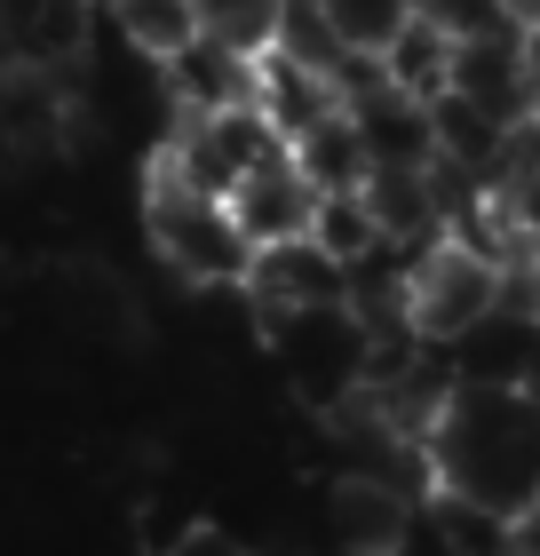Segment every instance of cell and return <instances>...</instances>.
Instances as JSON below:
<instances>
[{
  "mask_svg": "<svg viewBox=\"0 0 540 556\" xmlns=\"http://www.w3.org/2000/svg\"><path fill=\"white\" fill-rule=\"evenodd\" d=\"M429 477L493 517L540 509V397L525 382H453L429 421Z\"/></svg>",
  "mask_w": 540,
  "mask_h": 556,
  "instance_id": "cell-1",
  "label": "cell"
},
{
  "mask_svg": "<svg viewBox=\"0 0 540 556\" xmlns=\"http://www.w3.org/2000/svg\"><path fill=\"white\" fill-rule=\"evenodd\" d=\"M143 239H151V255L199 294H239L247 270H254V239L239 231L230 199L191 191L160 167H151V191H143Z\"/></svg>",
  "mask_w": 540,
  "mask_h": 556,
  "instance_id": "cell-2",
  "label": "cell"
},
{
  "mask_svg": "<svg viewBox=\"0 0 540 556\" xmlns=\"http://www.w3.org/2000/svg\"><path fill=\"white\" fill-rule=\"evenodd\" d=\"M263 342H271L278 374H287L294 406H311L318 421H326V414H342L350 397L366 390L374 334H366V318H357L350 302H334V311H294V318L263 326Z\"/></svg>",
  "mask_w": 540,
  "mask_h": 556,
  "instance_id": "cell-3",
  "label": "cell"
},
{
  "mask_svg": "<svg viewBox=\"0 0 540 556\" xmlns=\"http://www.w3.org/2000/svg\"><path fill=\"white\" fill-rule=\"evenodd\" d=\"M501 255H485L477 239H437L414 255V278H405V318H414V334L437 342V350H453V342H469L485 318L501 311Z\"/></svg>",
  "mask_w": 540,
  "mask_h": 556,
  "instance_id": "cell-4",
  "label": "cell"
},
{
  "mask_svg": "<svg viewBox=\"0 0 540 556\" xmlns=\"http://www.w3.org/2000/svg\"><path fill=\"white\" fill-rule=\"evenodd\" d=\"M271 151H287V136H278L254 104H239V112H175V136L151 151V167L175 175V184H191V191L230 199Z\"/></svg>",
  "mask_w": 540,
  "mask_h": 556,
  "instance_id": "cell-5",
  "label": "cell"
},
{
  "mask_svg": "<svg viewBox=\"0 0 540 556\" xmlns=\"http://www.w3.org/2000/svg\"><path fill=\"white\" fill-rule=\"evenodd\" d=\"M239 294L254 326H278L294 311H334V302H350V263H334L318 239H278V247H254V270Z\"/></svg>",
  "mask_w": 540,
  "mask_h": 556,
  "instance_id": "cell-6",
  "label": "cell"
},
{
  "mask_svg": "<svg viewBox=\"0 0 540 556\" xmlns=\"http://www.w3.org/2000/svg\"><path fill=\"white\" fill-rule=\"evenodd\" d=\"M461 104H477L485 119L501 128H525L540 112V88H532V64H525V33H493V40H461L453 48V88Z\"/></svg>",
  "mask_w": 540,
  "mask_h": 556,
  "instance_id": "cell-7",
  "label": "cell"
},
{
  "mask_svg": "<svg viewBox=\"0 0 540 556\" xmlns=\"http://www.w3.org/2000/svg\"><path fill=\"white\" fill-rule=\"evenodd\" d=\"M318 199H326V191L294 167V151H271V160L254 167L239 191H230V215H239V231H247L254 247H278V239H311Z\"/></svg>",
  "mask_w": 540,
  "mask_h": 556,
  "instance_id": "cell-8",
  "label": "cell"
},
{
  "mask_svg": "<svg viewBox=\"0 0 540 556\" xmlns=\"http://www.w3.org/2000/svg\"><path fill=\"white\" fill-rule=\"evenodd\" d=\"M374 207V231L405 247V255H422L453 231V207H445V184H437V167H374L366 191H357Z\"/></svg>",
  "mask_w": 540,
  "mask_h": 556,
  "instance_id": "cell-9",
  "label": "cell"
},
{
  "mask_svg": "<svg viewBox=\"0 0 540 556\" xmlns=\"http://www.w3.org/2000/svg\"><path fill=\"white\" fill-rule=\"evenodd\" d=\"M254 88H263V56H239V48H223L208 33L184 56H167L175 112H239V104H254Z\"/></svg>",
  "mask_w": 540,
  "mask_h": 556,
  "instance_id": "cell-10",
  "label": "cell"
},
{
  "mask_svg": "<svg viewBox=\"0 0 540 556\" xmlns=\"http://www.w3.org/2000/svg\"><path fill=\"white\" fill-rule=\"evenodd\" d=\"M422 493L390 485V477H366V469H342L334 477V541H342L350 556H390L405 517H414Z\"/></svg>",
  "mask_w": 540,
  "mask_h": 556,
  "instance_id": "cell-11",
  "label": "cell"
},
{
  "mask_svg": "<svg viewBox=\"0 0 540 556\" xmlns=\"http://www.w3.org/2000/svg\"><path fill=\"white\" fill-rule=\"evenodd\" d=\"M357 128H366L374 167H437V104L429 96H405V88H366L357 96Z\"/></svg>",
  "mask_w": 540,
  "mask_h": 556,
  "instance_id": "cell-12",
  "label": "cell"
},
{
  "mask_svg": "<svg viewBox=\"0 0 540 556\" xmlns=\"http://www.w3.org/2000/svg\"><path fill=\"white\" fill-rule=\"evenodd\" d=\"M334 104H342L334 72H318V64L287 56V48H271V56H263V88H254V112H263L287 143H294L302 128H311V119H326Z\"/></svg>",
  "mask_w": 540,
  "mask_h": 556,
  "instance_id": "cell-13",
  "label": "cell"
},
{
  "mask_svg": "<svg viewBox=\"0 0 540 556\" xmlns=\"http://www.w3.org/2000/svg\"><path fill=\"white\" fill-rule=\"evenodd\" d=\"M294 167L311 175L318 191H366V175H374V151H366V128H357V112L350 104H334L326 119H311L294 143Z\"/></svg>",
  "mask_w": 540,
  "mask_h": 556,
  "instance_id": "cell-14",
  "label": "cell"
},
{
  "mask_svg": "<svg viewBox=\"0 0 540 556\" xmlns=\"http://www.w3.org/2000/svg\"><path fill=\"white\" fill-rule=\"evenodd\" d=\"M104 33L136 56L167 64L199 40V0H104Z\"/></svg>",
  "mask_w": 540,
  "mask_h": 556,
  "instance_id": "cell-15",
  "label": "cell"
},
{
  "mask_svg": "<svg viewBox=\"0 0 540 556\" xmlns=\"http://www.w3.org/2000/svg\"><path fill=\"white\" fill-rule=\"evenodd\" d=\"M453 48H461V40L445 33V24L414 9V24H405V33H398L390 48H381V72H390V88L429 96V104H437V96L453 88Z\"/></svg>",
  "mask_w": 540,
  "mask_h": 556,
  "instance_id": "cell-16",
  "label": "cell"
},
{
  "mask_svg": "<svg viewBox=\"0 0 540 556\" xmlns=\"http://www.w3.org/2000/svg\"><path fill=\"white\" fill-rule=\"evenodd\" d=\"M199 33L239 56H271L287 33V0H199Z\"/></svg>",
  "mask_w": 540,
  "mask_h": 556,
  "instance_id": "cell-17",
  "label": "cell"
},
{
  "mask_svg": "<svg viewBox=\"0 0 540 556\" xmlns=\"http://www.w3.org/2000/svg\"><path fill=\"white\" fill-rule=\"evenodd\" d=\"M326 24H334V40L350 48V56H381L405 24H414V0H318Z\"/></svg>",
  "mask_w": 540,
  "mask_h": 556,
  "instance_id": "cell-18",
  "label": "cell"
},
{
  "mask_svg": "<svg viewBox=\"0 0 540 556\" xmlns=\"http://www.w3.org/2000/svg\"><path fill=\"white\" fill-rule=\"evenodd\" d=\"M311 239L326 247L334 263H366L374 247H381V231H374V207L357 191H326L318 199V223H311Z\"/></svg>",
  "mask_w": 540,
  "mask_h": 556,
  "instance_id": "cell-19",
  "label": "cell"
},
{
  "mask_svg": "<svg viewBox=\"0 0 540 556\" xmlns=\"http://www.w3.org/2000/svg\"><path fill=\"white\" fill-rule=\"evenodd\" d=\"M191 525H199V517H175V501H151V493H143V509H136V541H143V556H167L175 541L191 533Z\"/></svg>",
  "mask_w": 540,
  "mask_h": 556,
  "instance_id": "cell-20",
  "label": "cell"
},
{
  "mask_svg": "<svg viewBox=\"0 0 540 556\" xmlns=\"http://www.w3.org/2000/svg\"><path fill=\"white\" fill-rule=\"evenodd\" d=\"M167 556H254V548H247L239 533H223V525H191V533L175 541Z\"/></svg>",
  "mask_w": 540,
  "mask_h": 556,
  "instance_id": "cell-21",
  "label": "cell"
},
{
  "mask_svg": "<svg viewBox=\"0 0 540 556\" xmlns=\"http://www.w3.org/2000/svg\"><path fill=\"white\" fill-rule=\"evenodd\" d=\"M501 556H540V509H517V517H508Z\"/></svg>",
  "mask_w": 540,
  "mask_h": 556,
  "instance_id": "cell-22",
  "label": "cell"
},
{
  "mask_svg": "<svg viewBox=\"0 0 540 556\" xmlns=\"http://www.w3.org/2000/svg\"><path fill=\"white\" fill-rule=\"evenodd\" d=\"M501 9L517 16V33H525V24H540V0H501Z\"/></svg>",
  "mask_w": 540,
  "mask_h": 556,
  "instance_id": "cell-23",
  "label": "cell"
},
{
  "mask_svg": "<svg viewBox=\"0 0 540 556\" xmlns=\"http://www.w3.org/2000/svg\"><path fill=\"white\" fill-rule=\"evenodd\" d=\"M525 64H532V88H540V24H525Z\"/></svg>",
  "mask_w": 540,
  "mask_h": 556,
  "instance_id": "cell-24",
  "label": "cell"
},
{
  "mask_svg": "<svg viewBox=\"0 0 540 556\" xmlns=\"http://www.w3.org/2000/svg\"><path fill=\"white\" fill-rule=\"evenodd\" d=\"M254 556H311V548H294V541H271V548H254Z\"/></svg>",
  "mask_w": 540,
  "mask_h": 556,
  "instance_id": "cell-25",
  "label": "cell"
}]
</instances>
